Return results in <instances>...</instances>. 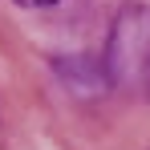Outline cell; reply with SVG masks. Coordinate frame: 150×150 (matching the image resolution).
I'll use <instances>...</instances> for the list:
<instances>
[{
    "label": "cell",
    "instance_id": "obj_2",
    "mask_svg": "<svg viewBox=\"0 0 150 150\" xmlns=\"http://www.w3.org/2000/svg\"><path fill=\"white\" fill-rule=\"evenodd\" d=\"M16 4H25V8H53V4H61V0H16Z\"/></svg>",
    "mask_w": 150,
    "mask_h": 150
},
{
    "label": "cell",
    "instance_id": "obj_1",
    "mask_svg": "<svg viewBox=\"0 0 150 150\" xmlns=\"http://www.w3.org/2000/svg\"><path fill=\"white\" fill-rule=\"evenodd\" d=\"M105 65H110V77L122 85L150 81V4H126L118 12Z\"/></svg>",
    "mask_w": 150,
    "mask_h": 150
}]
</instances>
